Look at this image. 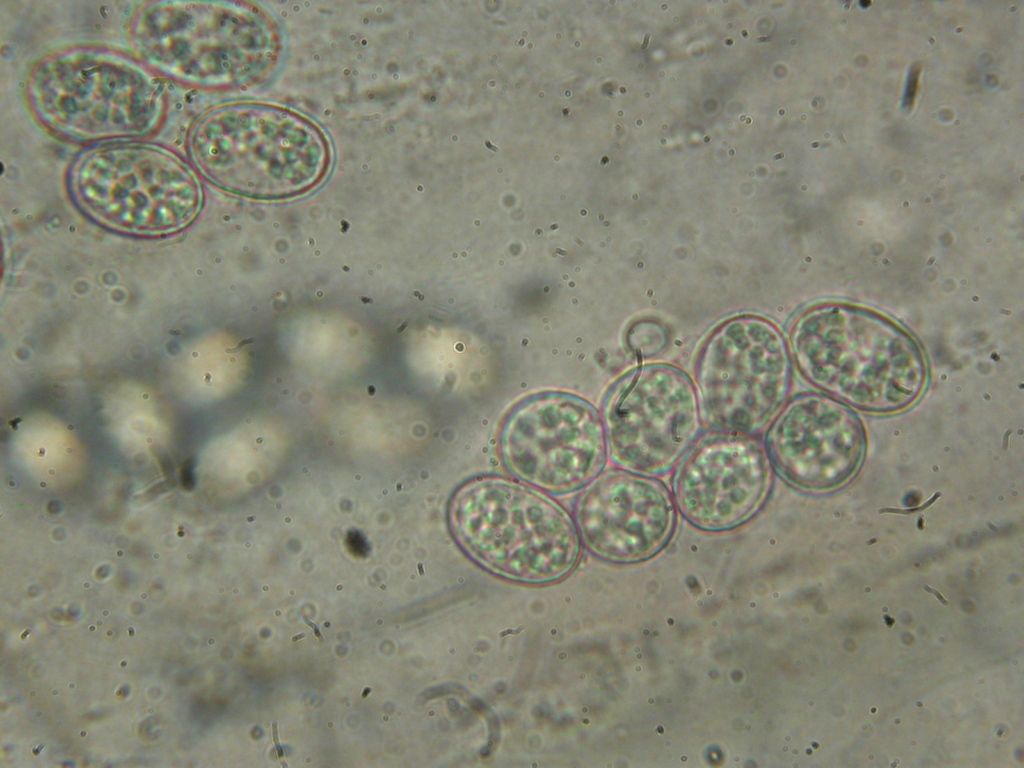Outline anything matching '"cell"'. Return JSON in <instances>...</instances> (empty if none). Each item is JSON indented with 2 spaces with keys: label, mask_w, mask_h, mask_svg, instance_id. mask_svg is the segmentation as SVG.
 <instances>
[{
  "label": "cell",
  "mask_w": 1024,
  "mask_h": 768,
  "mask_svg": "<svg viewBox=\"0 0 1024 768\" xmlns=\"http://www.w3.org/2000/svg\"><path fill=\"white\" fill-rule=\"evenodd\" d=\"M608 455L619 468L669 472L702 430L696 386L680 368L646 364L620 378L602 407Z\"/></svg>",
  "instance_id": "9c48e42d"
},
{
  "label": "cell",
  "mask_w": 1024,
  "mask_h": 768,
  "mask_svg": "<svg viewBox=\"0 0 1024 768\" xmlns=\"http://www.w3.org/2000/svg\"><path fill=\"white\" fill-rule=\"evenodd\" d=\"M764 444L774 471L785 483L820 493L841 486L856 473L866 441L859 417L843 402L803 393L778 410Z\"/></svg>",
  "instance_id": "7c38bea8"
},
{
  "label": "cell",
  "mask_w": 1024,
  "mask_h": 768,
  "mask_svg": "<svg viewBox=\"0 0 1024 768\" xmlns=\"http://www.w3.org/2000/svg\"><path fill=\"white\" fill-rule=\"evenodd\" d=\"M67 187L95 223L138 236L178 232L196 219L203 204L196 171L176 153L142 142L87 148L70 164Z\"/></svg>",
  "instance_id": "8992f818"
},
{
  "label": "cell",
  "mask_w": 1024,
  "mask_h": 768,
  "mask_svg": "<svg viewBox=\"0 0 1024 768\" xmlns=\"http://www.w3.org/2000/svg\"><path fill=\"white\" fill-rule=\"evenodd\" d=\"M304 621H305V623H306L307 625H309L310 627H312V629L314 630V634H315V635H316V637H317V638L319 639V641H320V642H323L324 638H323V637H322V635H321V632H320V630H319V627H318V626H317V625H316L315 623H313V622H311L310 620H308L307 618H304Z\"/></svg>",
  "instance_id": "9a60e30c"
},
{
  "label": "cell",
  "mask_w": 1024,
  "mask_h": 768,
  "mask_svg": "<svg viewBox=\"0 0 1024 768\" xmlns=\"http://www.w3.org/2000/svg\"><path fill=\"white\" fill-rule=\"evenodd\" d=\"M677 518L663 481L622 468L601 472L582 488L573 508L586 548L616 564L639 563L658 554L673 537Z\"/></svg>",
  "instance_id": "8fae6325"
},
{
  "label": "cell",
  "mask_w": 1024,
  "mask_h": 768,
  "mask_svg": "<svg viewBox=\"0 0 1024 768\" xmlns=\"http://www.w3.org/2000/svg\"><path fill=\"white\" fill-rule=\"evenodd\" d=\"M304 637H305V634H304V633H301V634H298V635H296V636L292 637V641H293V642H296V641H298V640H300V639H302V638H304Z\"/></svg>",
  "instance_id": "e0dca14e"
},
{
  "label": "cell",
  "mask_w": 1024,
  "mask_h": 768,
  "mask_svg": "<svg viewBox=\"0 0 1024 768\" xmlns=\"http://www.w3.org/2000/svg\"><path fill=\"white\" fill-rule=\"evenodd\" d=\"M695 383L702 418L712 429L755 434L782 407L791 387L786 340L761 316L732 317L700 348Z\"/></svg>",
  "instance_id": "52a82bcc"
},
{
  "label": "cell",
  "mask_w": 1024,
  "mask_h": 768,
  "mask_svg": "<svg viewBox=\"0 0 1024 768\" xmlns=\"http://www.w3.org/2000/svg\"><path fill=\"white\" fill-rule=\"evenodd\" d=\"M773 485L774 469L762 440L714 430L698 437L676 464L671 493L687 523L719 533L752 520Z\"/></svg>",
  "instance_id": "30bf717a"
},
{
  "label": "cell",
  "mask_w": 1024,
  "mask_h": 768,
  "mask_svg": "<svg viewBox=\"0 0 1024 768\" xmlns=\"http://www.w3.org/2000/svg\"><path fill=\"white\" fill-rule=\"evenodd\" d=\"M370 691L371 689L369 687L365 688V690L362 693V698H366Z\"/></svg>",
  "instance_id": "ac0fdd59"
},
{
  "label": "cell",
  "mask_w": 1024,
  "mask_h": 768,
  "mask_svg": "<svg viewBox=\"0 0 1024 768\" xmlns=\"http://www.w3.org/2000/svg\"><path fill=\"white\" fill-rule=\"evenodd\" d=\"M789 345L810 383L859 409H904L926 382L925 358L914 338L858 305L830 302L806 309L791 325Z\"/></svg>",
  "instance_id": "3957f363"
},
{
  "label": "cell",
  "mask_w": 1024,
  "mask_h": 768,
  "mask_svg": "<svg viewBox=\"0 0 1024 768\" xmlns=\"http://www.w3.org/2000/svg\"><path fill=\"white\" fill-rule=\"evenodd\" d=\"M194 169L214 186L243 197L298 196L329 174L333 149L324 130L291 108L254 101L216 106L191 126Z\"/></svg>",
  "instance_id": "6da1fadb"
},
{
  "label": "cell",
  "mask_w": 1024,
  "mask_h": 768,
  "mask_svg": "<svg viewBox=\"0 0 1024 768\" xmlns=\"http://www.w3.org/2000/svg\"><path fill=\"white\" fill-rule=\"evenodd\" d=\"M924 590H925L926 592H929V593H932L933 595H935V596L937 597V599H938V600H939V601H940V602H941V603H942L943 605H948V601H947V600L945 599V597H943V596H942V595L940 594V592H938L937 590H935V589H932V588H930V587H928V586H924Z\"/></svg>",
  "instance_id": "5bb4252c"
},
{
  "label": "cell",
  "mask_w": 1024,
  "mask_h": 768,
  "mask_svg": "<svg viewBox=\"0 0 1024 768\" xmlns=\"http://www.w3.org/2000/svg\"><path fill=\"white\" fill-rule=\"evenodd\" d=\"M449 531L486 571L527 584L557 581L575 567L580 537L573 518L542 491L501 476L473 477L451 495Z\"/></svg>",
  "instance_id": "5b68a950"
},
{
  "label": "cell",
  "mask_w": 1024,
  "mask_h": 768,
  "mask_svg": "<svg viewBox=\"0 0 1024 768\" xmlns=\"http://www.w3.org/2000/svg\"><path fill=\"white\" fill-rule=\"evenodd\" d=\"M779 157H783V154L776 155L774 158L776 159V158H779Z\"/></svg>",
  "instance_id": "d6986e66"
},
{
  "label": "cell",
  "mask_w": 1024,
  "mask_h": 768,
  "mask_svg": "<svg viewBox=\"0 0 1024 768\" xmlns=\"http://www.w3.org/2000/svg\"><path fill=\"white\" fill-rule=\"evenodd\" d=\"M649 37H650L649 33L645 35V38H644V41H643V44H642L641 48L645 49L647 47L648 41H649Z\"/></svg>",
  "instance_id": "2e32d148"
},
{
  "label": "cell",
  "mask_w": 1024,
  "mask_h": 768,
  "mask_svg": "<svg viewBox=\"0 0 1024 768\" xmlns=\"http://www.w3.org/2000/svg\"><path fill=\"white\" fill-rule=\"evenodd\" d=\"M130 41L159 77L200 90L255 85L275 68L282 38L254 3L154 1L133 16Z\"/></svg>",
  "instance_id": "7a4b0ae2"
},
{
  "label": "cell",
  "mask_w": 1024,
  "mask_h": 768,
  "mask_svg": "<svg viewBox=\"0 0 1024 768\" xmlns=\"http://www.w3.org/2000/svg\"><path fill=\"white\" fill-rule=\"evenodd\" d=\"M272 735H273V741H274L275 749H276L278 758H279V760L281 762V765L283 767L287 768L288 765H287V763L284 760V751H283V748H282V746L280 745V742H279L278 724H277L276 721H274L272 723Z\"/></svg>",
  "instance_id": "4fadbf2b"
},
{
  "label": "cell",
  "mask_w": 1024,
  "mask_h": 768,
  "mask_svg": "<svg viewBox=\"0 0 1024 768\" xmlns=\"http://www.w3.org/2000/svg\"><path fill=\"white\" fill-rule=\"evenodd\" d=\"M499 453L506 470L519 481L549 494L572 493L605 467L608 447L602 416L572 394L531 396L506 417Z\"/></svg>",
  "instance_id": "ba28073f"
},
{
  "label": "cell",
  "mask_w": 1024,
  "mask_h": 768,
  "mask_svg": "<svg viewBox=\"0 0 1024 768\" xmlns=\"http://www.w3.org/2000/svg\"><path fill=\"white\" fill-rule=\"evenodd\" d=\"M25 94L42 126L74 142L149 136L167 110L155 72L139 58L95 45L65 47L38 59Z\"/></svg>",
  "instance_id": "277c9868"
}]
</instances>
